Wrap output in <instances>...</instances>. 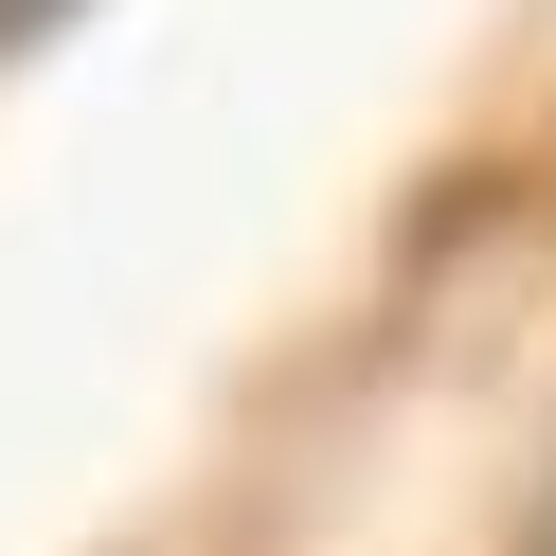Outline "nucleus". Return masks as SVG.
<instances>
[{"label": "nucleus", "instance_id": "1", "mask_svg": "<svg viewBox=\"0 0 556 556\" xmlns=\"http://www.w3.org/2000/svg\"><path fill=\"white\" fill-rule=\"evenodd\" d=\"M54 18H73V0H0V54H18V37H54Z\"/></svg>", "mask_w": 556, "mask_h": 556}, {"label": "nucleus", "instance_id": "2", "mask_svg": "<svg viewBox=\"0 0 556 556\" xmlns=\"http://www.w3.org/2000/svg\"><path fill=\"white\" fill-rule=\"evenodd\" d=\"M539 556H556V484H539Z\"/></svg>", "mask_w": 556, "mask_h": 556}]
</instances>
